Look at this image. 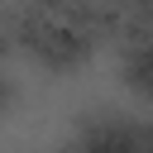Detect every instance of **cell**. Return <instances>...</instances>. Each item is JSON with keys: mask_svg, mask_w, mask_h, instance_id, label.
<instances>
[{"mask_svg": "<svg viewBox=\"0 0 153 153\" xmlns=\"http://www.w3.org/2000/svg\"><path fill=\"white\" fill-rule=\"evenodd\" d=\"M76 153H148V134L139 120H91L76 134Z\"/></svg>", "mask_w": 153, "mask_h": 153, "instance_id": "cell-1", "label": "cell"}]
</instances>
